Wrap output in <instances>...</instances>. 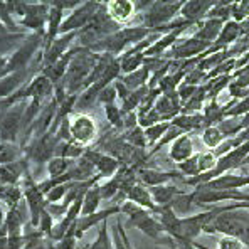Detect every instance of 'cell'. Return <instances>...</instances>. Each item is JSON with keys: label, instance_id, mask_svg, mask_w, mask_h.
I'll list each match as a JSON object with an SVG mask.
<instances>
[{"label": "cell", "instance_id": "cell-1", "mask_svg": "<svg viewBox=\"0 0 249 249\" xmlns=\"http://www.w3.org/2000/svg\"><path fill=\"white\" fill-rule=\"evenodd\" d=\"M100 57L101 54H96L89 49L76 46L74 56H72L71 62H69V68L66 71L64 79L59 84V86L64 88L68 96H79L83 93L86 81L89 79L91 72L94 71Z\"/></svg>", "mask_w": 249, "mask_h": 249}, {"label": "cell", "instance_id": "cell-2", "mask_svg": "<svg viewBox=\"0 0 249 249\" xmlns=\"http://www.w3.org/2000/svg\"><path fill=\"white\" fill-rule=\"evenodd\" d=\"M204 234L232 236L249 248V212L248 209H236L217 215L204 228Z\"/></svg>", "mask_w": 249, "mask_h": 249}, {"label": "cell", "instance_id": "cell-3", "mask_svg": "<svg viewBox=\"0 0 249 249\" xmlns=\"http://www.w3.org/2000/svg\"><path fill=\"white\" fill-rule=\"evenodd\" d=\"M122 214L128 217V226L133 229H138L140 232H143L148 239L153 241H162L167 236L163 232V228L160 224L159 217L153 212L146 211V209L137 206L133 202L124 200L122 204Z\"/></svg>", "mask_w": 249, "mask_h": 249}, {"label": "cell", "instance_id": "cell-4", "mask_svg": "<svg viewBox=\"0 0 249 249\" xmlns=\"http://www.w3.org/2000/svg\"><path fill=\"white\" fill-rule=\"evenodd\" d=\"M27 101L29 100H20L12 105L2 106V111H0V142L17 143L22 131V122H24Z\"/></svg>", "mask_w": 249, "mask_h": 249}, {"label": "cell", "instance_id": "cell-5", "mask_svg": "<svg viewBox=\"0 0 249 249\" xmlns=\"http://www.w3.org/2000/svg\"><path fill=\"white\" fill-rule=\"evenodd\" d=\"M182 5L184 2H152L148 9L142 12V25L160 32L159 29L165 27L177 19Z\"/></svg>", "mask_w": 249, "mask_h": 249}, {"label": "cell", "instance_id": "cell-6", "mask_svg": "<svg viewBox=\"0 0 249 249\" xmlns=\"http://www.w3.org/2000/svg\"><path fill=\"white\" fill-rule=\"evenodd\" d=\"M103 3L101 2H83L76 7L74 10L69 12V16L66 17L64 22L61 25V34H69V32H79L83 29H86L91 22L94 20V17L98 16V12L101 10Z\"/></svg>", "mask_w": 249, "mask_h": 249}, {"label": "cell", "instance_id": "cell-7", "mask_svg": "<svg viewBox=\"0 0 249 249\" xmlns=\"http://www.w3.org/2000/svg\"><path fill=\"white\" fill-rule=\"evenodd\" d=\"M69 131H71V142L88 146L98 138V124L93 116L86 113L69 116Z\"/></svg>", "mask_w": 249, "mask_h": 249}, {"label": "cell", "instance_id": "cell-8", "mask_svg": "<svg viewBox=\"0 0 249 249\" xmlns=\"http://www.w3.org/2000/svg\"><path fill=\"white\" fill-rule=\"evenodd\" d=\"M78 39V32H69V34H61L54 39L47 47H44L42 51V68L54 64L56 61H59L62 56L69 53L72 49V42Z\"/></svg>", "mask_w": 249, "mask_h": 249}, {"label": "cell", "instance_id": "cell-9", "mask_svg": "<svg viewBox=\"0 0 249 249\" xmlns=\"http://www.w3.org/2000/svg\"><path fill=\"white\" fill-rule=\"evenodd\" d=\"M122 214V206H109L103 209V211H98L96 214H91V215H79L78 221L72 224V231H74V236L76 239H81L84 236L86 231H89L91 228H96L100 226L101 222L108 221L109 217L113 215H120Z\"/></svg>", "mask_w": 249, "mask_h": 249}, {"label": "cell", "instance_id": "cell-10", "mask_svg": "<svg viewBox=\"0 0 249 249\" xmlns=\"http://www.w3.org/2000/svg\"><path fill=\"white\" fill-rule=\"evenodd\" d=\"M137 177H138V182H140L142 185L148 187V189L172 184L174 180H178L184 184V177H182L178 172H167V170H159V168H150V167L138 168Z\"/></svg>", "mask_w": 249, "mask_h": 249}, {"label": "cell", "instance_id": "cell-11", "mask_svg": "<svg viewBox=\"0 0 249 249\" xmlns=\"http://www.w3.org/2000/svg\"><path fill=\"white\" fill-rule=\"evenodd\" d=\"M84 157L93 163L94 168H96V174L100 175L101 178H111L113 175L120 170V167H122V163H120L118 160L113 159V157L108 155V153L100 152V150L88 148L86 153H84Z\"/></svg>", "mask_w": 249, "mask_h": 249}, {"label": "cell", "instance_id": "cell-12", "mask_svg": "<svg viewBox=\"0 0 249 249\" xmlns=\"http://www.w3.org/2000/svg\"><path fill=\"white\" fill-rule=\"evenodd\" d=\"M217 2H212V0H207V2H202V0H190V2H184L180 12H178V17L184 19L189 24H197V22H202L207 17V14L211 12L215 7Z\"/></svg>", "mask_w": 249, "mask_h": 249}, {"label": "cell", "instance_id": "cell-13", "mask_svg": "<svg viewBox=\"0 0 249 249\" xmlns=\"http://www.w3.org/2000/svg\"><path fill=\"white\" fill-rule=\"evenodd\" d=\"M106 12L118 25L128 24L138 14L137 3L131 0H109L106 2Z\"/></svg>", "mask_w": 249, "mask_h": 249}, {"label": "cell", "instance_id": "cell-14", "mask_svg": "<svg viewBox=\"0 0 249 249\" xmlns=\"http://www.w3.org/2000/svg\"><path fill=\"white\" fill-rule=\"evenodd\" d=\"M153 109L159 113V116H160V120H162V122H170L172 123V120L182 113L180 98H178L177 93L160 94L159 100L155 101Z\"/></svg>", "mask_w": 249, "mask_h": 249}, {"label": "cell", "instance_id": "cell-15", "mask_svg": "<svg viewBox=\"0 0 249 249\" xmlns=\"http://www.w3.org/2000/svg\"><path fill=\"white\" fill-rule=\"evenodd\" d=\"M226 22L221 19H214V17H206L202 22H197L196 24V32H194V37L199 39V41L214 44L217 41L219 34H221L222 27H224Z\"/></svg>", "mask_w": 249, "mask_h": 249}, {"label": "cell", "instance_id": "cell-16", "mask_svg": "<svg viewBox=\"0 0 249 249\" xmlns=\"http://www.w3.org/2000/svg\"><path fill=\"white\" fill-rule=\"evenodd\" d=\"M194 140L190 137V133H184L182 137H178L175 142H172L170 150H168V157L174 160L175 163H182L185 160H189L190 157H194Z\"/></svg>", "mask_w": 249, "mask_h": 249}, {"label": "cell", "instance_id": "cell-17", "mask_svg": "<svg viewBox=\"0 0 249 249\" xmlns=\"http://www.w3.org/2000/svg\"><path fill=\"white\" fill-rule=\"evenodd\" d=\"M126 200H128V202H133V204H137V206L146 209V211L153 212V214H155L157 209H159V206L153 202L152 194H150V189H148V187H145V185H142L140 182L126 190Z\"/></svg>", "mask_w": 249, "mask_h": 249}, {"label": "cell", "instance_id": "cell-18", "mask_svg": "<svg viewBox=\"0 0 249 249\" xmlns=\"http://www.w3.org/2000/svg\"><path fill=\"white\" fill-rule=\"evenodd\" d=\"M182 192H185V189H180L177 184H165V185L152 187V189H150L153 202H155L159 207L170 206V204L174 202L175 197Z\"/></svg>", "mask_w": 249, "mask_h": 249}, {"label": "cell", "instance_id": "cell-19", "mask_svg": "<svg viewBox=\"0 0 249 249\" xmlns=\"http://www.w3.org/2000/svg\"><path fill=\"white\" fill-rule=\"evenodd\" d=\"M150 78H152V69L145 64L143 68H140L138 71L130 72V74H123L122 78H120V81H122L130 91H137V89H140V88L148 86Z\"/></svg>", "mask_w": 249, "mask_h": 249}, {"label": "cell", "instance_id": "cell-20", "mask_svg": "<svg viewBox=\"0 0 249 249\" xmlns=\"http://www.w3.org/2000/svg\"><path fill=\"white\" fill-rule=\"evenodd\" d=\"M56 243L46 237L39 229L31 228L24 231V248L22 249H54Z\"/></svg>", "mask_w": 249, "mask_h": 249}, {"label": "cell", "instance_id": "cell-21", "mask_svg": "<svg viewBox=\"0 0 249 249\" xmlns=\"http://www.w3.org/2000/svg\"><path fill=\"white\" fill-rule=\"evenodd\" d=\"M172 124L177 128H180L185 133H190L194 130H199V128H206V122H204V115L202 113H190V115H185V113H180L178 116H175L172 120Z\"/></svg>", "mask_w": 249, "mask_h": 249}, {"label": "cell", "instance_id": "cell-22", "mask_svg": "<svg viewBox=\"0 0 249 249\" xmlns=\"http://www.w3.org/2000/svg\"><path fill=\"white\" fill-rule=\"evenodd\" d=\"M170 207L178 217H189V215H192L194 209L197 207L194 204V190H185V192L178 194L174 199V202L170 204Z\"/></svg>", "mask_w": 249, "mask_h": 249}, {"label": "cell", "instance_id": "cell-23", "mask_svg": "<svg viewBox=\"0 0 249 249\" xmlns=\"http://www.w3.org/2000/svg\"><path fill=\"white\" fill-rule=\"evenodd\" d=\"M24 200V190L19 185H0V204H5L7 207L16 209Z\"/></svg>", "mask_w": 249, "mask_h": 249}, {"label": "cell", "instance_id": "cell-24", "mask_svg": "<svg viewBox=\"0 0 249 249\" xmlns=\"http://www.w3.org/2000/svg\"><path fill=\"white\" fill-rule=\"evenodd\" d=\"M31 34V32H29ZM29 34H2L0 36V56H12L17 49L25 42Z\"/></svg>", "mask_w": 249, "mask_h": 249}, {"label": "cell", "instance_id": "cell-25", "mask_svg": "<svg viewBox=\"0 0 249 249\" xmlns=\"http://www.w3.org/2000/svg\"><path fill=\"white\" fill-rule=\"evenodd\" d=\"M101 194H100V184L93 185L83 197V211L81 215H91L96 214L100 211V204H101Z\"/></svg>", "mask_w": 249, "mask_h": 249}, {"label": "cell", "instance_id": "cell-26", "mask_svg": "<svg viewBox=\"0 0 249 249\" xmlns=\"http://www.w3.org/2000/svg\"><path fill=\"white\" fill-rule=\"evenodd\" d=\"M76 160H69L64 157H53L49 162L46 163V170L49 178H59L69 172V168L74 165Z\"/></svg>", "mask_w": 249, "mask_h": 249}, {"label": "cell", "instance_id": "cell-27", "mask_svg": "<svg viewBox=\"0 0 249 249\" xmlns=\"http://www.w3.org/2000/svg\"><path fill=\"white\" fill-rule=\"evenodd\" d=\"M22 157V146L19 143L0 142V165L19 162Z\"/></svg>", "mask_w": 249, "mask_h": 249}, {"label": "cell", "instance_id": "cell-28", "mask_svg": "<svg viewBox=\"0 0 249 249\" xmlns=\"http://www.w3.org/2000/svg\"><path fill=\"white\" fill-rule=\"evenodd\" d=\"M86 249H115V244H113V239H111V234H109L108 221L101 222V224L98 226L96 239H94Z\"/></svg>", "mask_w": 249, "mask_h": 249}, {"label": "cell", "instance_id": "cell-29", "mask_svg": "<svg viewBox=\"0 0 249 249\" xmlns=\"http://www.w3.org/2000/svg\"><path fill=\"white\" fill-rule=\"evenodd\" d=\"M113 244H115V249H135L120 217H116L115 226H113Z\"/></svg>", "mask_w": 249, "mask_h": 249}, {"label": "cell", "instance_id": "cell-30", "mask_svg": "<svg viewBox=\"0 0 249 249\" xmlns=\"http://www.w3.org/2000/svg\"><path fill=\"white\" fill-rule=\"evenodd\" d=\"M226 140V137L222 135V131L219 130L217 126H207L204 128V133H202V143L207 146L211 152H214L215 148L221 146L222 142Z\"/></svg>", "mask_w": 249, "mask_h": 249}, {"label": "cell", "instance_id": "cell-31", "mask_svg": "<svg viewBox=\"0 0 249 249\" xmlns=\"http://www.w3.org/2000/svg\"><path fill=\"white\" fill-rule=\"evenodd\" d=\"M170 126H172L170 122H160V123L153 124V126L146 128L145 137H146V142H148V146H155L157 143H159V142L165 137V133L168 131V128Z\"/></svg>", "mask_w": 249, "mask_h": 249}, {"label": "cell", "instance_id": "cell-32", "mask_svg": "<svg viewBox=\"0 0 249 249\" xmlns=\"http://www.w3.org/2000/svg\"><path fill=\"white\" fill-rule=\"evenodd\" d=\"M123 138L131 146H135V148L145 150L146 146H148V142H146V137H145V130L142 126H135L128 131H123Z\"/></svg>", "mask_w": 249, "mask_h": 249}, {"label": "cell", "instance_id": "cell-33", "mask_svg": "<svg viewBox=\"0 0 249 249\" xmlns=\"http://www.w3.org/2000/svg\"><path fill=\"white\" fill-rule=\"evenodd\" d=\"M105 115L106 120L109 122V124L113 126V130L120 131L123 130V122H124V115L118 105H108L105 106Z\"/></svg>", "mask_w": 249, "mask_h": 249}, {"label": "cell", "instance_id": "cell-34", "mask_svg": "<svg viewBox=\"0 0 249 249\" xmlns=\"http://www.w3.org/2000/svg\"><path fill=\"white\" fill-rule=\"evenodd\" d=\"M219 130L222 131V135L228 138L237 137V135L243 131V124H241V118H224L219 124H215Z\"/></svg>", "mask_w": 249, "mask_h": 249}, {"label": "cell", "instance_id": "cell-35", "mask_svg": "<svg viewBox=\"0 0 249 249\" xmlns=\"http://www.w3.org/2000/svg\"><path fill=\"white\" fill-rule=\"evenodd\" d=\"M72 182H68V184H59L56 187H53V189L49 190V192L46 194V204H61L64 202L66 196H68L69 189H71Z\"/></svg>", "mask_w": 249, "mask_h": 249}, {"label": "cell", "instance_id": "cell-36", "mask_svg": "<svg viewBox=\"0 0 249 249\" xmlns=\"http://www.w3.org/2000/svg\"><path fill=\"white\" fill-rule=\"evenodd\" d=\"M248 113H249V96L243 98V100H237L236 105L231 106L228 111L224 113V116L226 118H243Z\"/></svg>", "mask_w": 249, "mask_h": 249}, {"label": "cell", "instance_id": "cell-37", "mask_svg": "<svg viewBox=\"0 0 249 249\" xmlns=\"http://www.w3.org/2000/svg\"><path fill=\"white\" fill-rule=\"evenodd\" d=\"M116 101H118V93H116V88H115V83L109 84V86H106L103 91L100 93V96H98V103L108 106V105H116Z\"/></svg>", "mask_w": 249, "mask_h": 249}, {"label": "cell", "instance_id": "cell-38", "mask_svg": "<svg viewBox=\"0 0 249 249\" xmlns=\"http://www.w3.org/2000/svg\"><path fill=\"white\" fill-rule=\"evenodd\" d=\"M217 249H246V246L232 236H221L217 243Z\"/></svg>", "mask_w": 249, "mask_h": 249}, {"label": "cell", "instance_id": "cell-39", "mask_svg": "<svg viewBox=\"0 0 249 249\" xmlns=\"http://www.w3.org/2000/svg\"><path fill=\"white\" fill-rule=\"evenodd\" d=\"M7 66H9V57L0 56V79H2L3 76L9 74V71H7Z\"/></svg>", "mask_w": 249, "mask_h": 249}, {"label": "cell", "instance_id": "cell-40", "mask_svg": "<svg viewBox=\"0 0 249 249\" xmlns=\"http://www.w3.org/2000/svg\"><path fill=\"white\" fill-rule=\"evenodd\" d=\"M5 217H7V212L3 211V206L0 204V229H2L3 224H5Z\"/></svg>", "mask_w": 249, "mask_h": 249}, {"label": "cell", "instance_id": "cell-41", "mask_svg": "<svg viewBox=\"0 0 249 249\" xmlns=\"http://www.w3.org/2000/svg\"><path fill=\"white\" fill-rule=\"evenodd\" d=\"M2 34H12V32H10V29L7 27L2 20H0V36H2Z\"/></svg>", "mask_w": 249, "mask_h": 249}, {"label": "cell", "instance_id": "cell-42", "mask_svg": "<svg viewBox=\"0 0 249 249\" xmlns=\"http://www.w3.org/2000/svg\"><path fill=\"white\" fill-rule=\"evenodd\" d=\"M241 124H243V130L249 128V113H248V115H244L243 118H241Z\"/></svg>", "mask_w": 249, "mask_h": 249}, {"label": "cell", "instance_id": "cell-43", "mask_svg": "<svg viewBox=\"0 0 249 249\" xmlns=\"http://www.w3.org/2000/svg\"><path fill=\"white\" fill-rule=\"evenodd\" d=\"M194 246L197 249H212V248H207V246H204V244H197V243H194Z\"/></svg>", "mask_w": 249, "mask_h": 249}, {"label": "cell", "instance_id": "cell-44", "mask_svg": "<svg viewBox=\"0 0 249 249\" xmlns=\"http://www.w3.org/2000/svg\"><path fill=\"white\" fill-rule=\"evenodd\" d=\"M142 249H157V248H153V246H142Z\"/></svg>", "mask_w": 249, "mask_h": 249}, {"label": "cell", "instance_id": "cell-45", "mask_svg": "<svg viewBox=\"0 0 249 249\" xmlns=\"http://www.w3.org/2000/svg\"><path fill=\"white\" fill-rule=\"evenodd\" d=\"M244 165H249V157L246 159V162H244ZM244 165H243V167H244ZM243 167H241V168H243Z\"/></svg>", "mask_w": 249, "mask_h": 249}, {"label": "cell", "instance_id": "cell-46", "mask_svg": "<svg viewBox=\"0 0 249 249\" xmlns=\"http://www.w3.org/2000/svg\"><path fill=\"white\" fill-rule=\"evenodd\" d=\"M246 249H249V248H246Z\"/></svg>", "mask_w": 249, "mask_h": 249}]
</instances>
